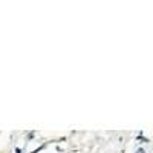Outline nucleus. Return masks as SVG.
<instances>
[{"mask_svg": "<svg viewBox=\"0 0 153 153\" xmlns=\"http://www.w3.org/2000/svg\"><path fill=\"white\" fill-rule=\"evenodd\" d=\"M138 139H141V143H147V141H149V139H147V138H143L141 135H139V136H138Z\"/></svg>", "mask_w": 153, "mask_h": 153, "instance_id": "f257e3e1", "label": "nucleus"}, {"mask_svg": "<svg viewBox=\"0 0 153 153\" xmlns=\"http://www.w3.org/2000/svg\"><path fill=\"white\" fill-rule=\"evenodd\" d=\"M136 153H146V150H144V149H138Z\"/></svg>", "mask_w": 153, "mask_h": 153, "instance_id": "f03ea898", "label": "nucleus"}]
</instances>
